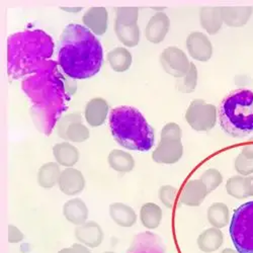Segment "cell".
Instances as JSON below:
<instances>
[{"label": "cell", "mask_w": 253, "mask_h": 253, "mask_svg": "<svg viewBox=\"0 0 253 253\" xmlns=\"http://www.w3.org/2000/svg\"><path fill=\"white\" fill-rule=\"evenodd\" d=\"M22 89L29 97L31 114L38 130L49 136L67 109L69 93L64 77L53 60L23 79Z\"/></svg>", "instance_id": "1"}, {"label": "cell", "mask_w": 253, "mask_h": 253, "mask_svg": "<svg viewBox=\"0 0 253 253\" xmlns=\"http://www.w3.org/2000/svg\"><path fill=\"white\" fill-rule=\"evenodd\" d=\"M58 63L64 74L72 79L82 80L95 76L103 63L99 40L86 27L67 25L59 42Z\"/></svg>", "instance_id": "2"}, {"label": "cell", "mask_w": 253, "mask_h": 253, "mask_svg": "<svg viewBox=\"0 0 253 253\" xmlns=\"http://www.w3.org/2000/svg\"><path fill=\"white\" fill-rule=\"evenodd\" d=\"M54 41L42 30L18 32L7 39V73L12 79H24L47 62L54 53Z\"/></svg>", "instance_id": "3"}, {"label": "cell", "mask_w": 253, "mask_h": 253, "mask_svg": "<svg viewBox=\"0 0 253 253\" xmlns=\"http://www.w3.org/2000/svg\"><path fill=\"white\" fill-rule=\"evenodd\" d=\"M109 121L115 141L124 148L147 152L154 146V129L138 109L128 105L115 108Z\"/></svg>", "instance_id": "4"}, {"label": "cell", "mask_w": 253, "mask_h": 253, "mask_svg": "<svg viewBox=\"0 0 253 253\" xmlns=\"http://www.w3.org/2000/svg\"><path fill=\"white\" fill-rule=\"evenodd\" d=\"M219 122L222 130L232 138L253 134V90L236 89L221 102Z\"/></svg>", "instance_id": "5"}, {"label": "cell", "mask_w": 253, "mask_h": 253, "mask_svg": "<svg viewBox=\"0 0 253 253\" xmlns=\"http://www.w3.org/2000/svg\"><path fill=\"white\" fill-rule=\"evenodd\" d=\"M229 234L238 252L253 253V201L242 204L234 211Z\"/></svg>", "instance_id": "6"}, {"label": "cell", "mask_w": 253, "mask_h": 253, "mask_svg": "<svg viewBox=\"0 0 253 253\" xmlns=\"http://www.w3.org/2000/svg\"><path fill=\"white\" fill-rule=\"evenodd\" d=\"M185 121L197 132H208L217 124L218 112L214 104L203 99H195L185 112Z\"/></svg>", "instance_id": "7"}, {"label": "cell", "mask_w": 253, "mask_h": 253, "mask_svg": "<svg viewBox=\"0 0 253 253\" xmlns=\"http://www.w3.org/2000/svg\"><path fill=\"white\" fill-rule=\"evenodd\" d=\"M57 135L66 142L82 143L88 140L90 133L87 126L82 124L79 113H71L63 116L56 126Z\"/></svg>", "instance_id": "8"}, {"label": "cell", "mask_w": 253, "mask_h": 253, "mask_svg": "<svg viewBox=\"0 0 253 253\" xmlns=\"http://www.w3.org/2000/svg\"><path fill=\"white\" fill-rule=\"evenodd\" d=\"M160 63L163 70L176 79L182 78L191 68L186 54L179 48L167 47L160 55Z\"/></svg>", "instance_id": "9"}, {"label": "cell", "mask_w": 253, "mask_h": 253, "mask_svg": "<svg viewBox=\"0 0 253 253\" xmlns=\"http://www.w3.org/2000/svg\"><path fill=\"white\" fill-rule=\"evenodd\" d=\"M183 155V145L181 141L161 139L152 153V159L159 164H174Z\"/></svg>", "instance_id": "10"}, {"label": "cell", "mask_w": 253, "mask_h": 253, "mask_svg": "<svg viewBox=\"0 0 253 253\" xmlns=\"http://www.w3.org/2000/svg\"><path fill=\"white\" fill-rule=\"evenodd\" d=\"M186 49L189 56L200 62H208L213 56V45L209 38L201 33L194 32L186 38Z\"/></svg>", "instance_id": "11"}, {"label": "cell", "mask_w": 253, "mask_h": 253, "mask_svg": "<svg viewBox=\"0 0 253 253\" xmlns=\"http://www.w3.org/2000/svg\"><path fill=\"white\" fill-rule=\"evenodd\" d=\"M59 189L66 196H76L83 192L85 187V178L76 168L70 167L62 170L59 178Z\"/></svg>", "instance_id": "12"}, {"label": "cell", "mask_w": 253, "mask_h": 253, "mask_svg": "<svg viewBox=\"0 0 253 253\" xmlns=\"http://www.w3.org/2000/svg\"><path fill=\"white\" fill-rule=\"evenodd\" d=\"M74 235L76 239L88 248L98 247L104 238V233L101 226L95 221H87L83 225L77 226Z\"/></svg>", "instance_id": "13"}, {"label": "cell", "mask_w": 253, "mask_h": 253, "mask_svg": "<svg viewBox=\"0 0 253 253\" xmlns=\"http://www.w3.org/2000/svg\"><path fill=\"white\" fill-rule=\"evenodd\" d=\"M170 29V19L164 12L155 13L145 29V37L152 44H160Z\"/></svg>", "instance_id": "14"}, {"label": "cell", "mask_w": 253, "mask_h": 253, "mask_svg": "<svg viewBox=\"0 0 253 253\" xmlns=\"http://www.w3.org/2000/svg\"><path fill=\"white\" fill-rule=\"evenodd\" d=\"M84 27L95 36H102L108 31L109 14L104 7H91L82 17Z\"/></svg>", "instance_id": "15"}, {"label": "cell", "mask_w": 253, "mask_h": 253, "mask_svg": "<svg viewBox=\"0 0 253 253\" xmlns=\"http://www.w3.org/2000/svg\"><path fill=\"white\" fill-rule=\"evenodd\" d=\"M109 110L110 107L107 100L101 97H94L86 103L84 118L89 126L96 128L104 124L109 115Z\"/></svg>", "instance_id": "16"}, {"label": "cell", "mask_w": 253, "mask_h": 253, "mask_svg": "<svg viewBox=\"0 0 253 253\" xmlns=\"http://www.w3.org/2000/svg\"><path fill=\"white\" fill-rule=\"evenodd\" d=\"M208 194V189L201 179L188 180L182 188L180 202L187 207H199Z\"/></svg>", "instance_id": "17"}, {"label": "cell", "mask_w": 253, "mask_h": 253, "mask_svg": "<svg viewBox=\"0 0 253 253\" xmlns=\"http://www.w3.org/2000/svg\"><path fill=\"white\" fill-rule=\"evenodd\" d=\"M223 23L231 28H242L253 13L252 6H222L220 7Z\"/></svg>", "instance_id": "18"}, {"label": "cell", "mask_w": 253, "mask_h": 253, "mask_svg": "<svg viewBox=\"0 0 253 253\" xmlns=\"http://www.w3.org/2000/svg\"><path fill=\"white\" fill-rule=\"evenodd\" d=\"M63 215L69 223L80 226L87 222L88 208L81 199H71L63 206Z\"/></svg>", "instance_id": "19"}, {"label": "cell", "mask_w": 253, "mask_h": 253, "mask_svg": "<svg viewBox=\"0 0 253 253\" xmlns=\"http://www.w3.org/2000/svg\"><path fill=\"white\" fill-rule=\"evenodd\" d=\"M200 23L209 35H216L223 26L221 9L218 6H204L200 10Z\"/></svg>", "instance_id": "20"}, {"label": "cell", "mask_w": 253, "mask_h": 253, "mask_svg": "<svg viewBox=\"0 0 253 253\" xmlns=\"http://www.w3.org/2000/svg\"><path fill=\"white\" fill-rule=\"evenodd\" d=\"M53 155L60 166L66 168L73 167L79 160L80 154L78 149L69 142L57 143L53 147Z\"/></svg>", "instance_id": "21"}, {"label": "cell", "mask_w": 253, "mask_h": 253, "mask_svg": "<svg viewBox=\"0 0 253 253\" xmlns=\"http://www.w3.org/2000/svg\"><path fill=\"white\" fill-rule=\"evenodd\" d=\"M110 216L117 225L124 228H130L137 222L135 210L123 203H114L110 206Z\"/></svg>", "instance_id": "22"}, {"label": "cell", "mask_w": 253, "mask_h": 253, "mask_svg": "<svg viewBox=\"0 0 253 253\" xmlns=\"http://www.w3.org/2000/svg\"><path fill=\"white\" fill-rule=\"evenodd\" d=\"M198 246L205 253H212L221 248L224 242V234L221 229L211 227L203 231L198 237Z\"/></svg>", "instance_id": "23"}, {"label": "cell", "mask_w": 253, "mask_h": 253, "mask_svg": "<svg viewBox=\"0 0 253 253\" xmlns=\"http://www.w3.org/2000/svg\"><path fill=\"white\" fill-rule=\"evenodd\" d=\"M108 162L111 168L120 173L131 172L136 165L134 157L129 153L121 149H114L110 152Z\"/></svg>", "instance_id": "24"}, {"label": "cell", "mask_w": 253, "mask_h": 253, "mask_svg": "<svg viewBox=\"0 0 253 253\" xmlns=\"http://www.w3.org/2000/svg\"><path fill=\"white\" fill-rule=\"evenodd\" d=\"M61 168L57 162H48L42 165L38 171V183L45 189H51L59 182Z\"/></svg>", "instance_id": "25"}, {"label": "cell", "mask_w": 253, "mask_h": 253, "mask_svg": "<svg viewBox=\"0 0 253 253\" xmlns=\"http://www.w3.org/2000/svg\"><path fill=\"white\" fill-rule=\"evenodd\" d=\"M115 33L124 46L134 48L140 42V28L137 24H120L115 22Z\"/></svg>", "instance_id": "26"}, {"label": "cell", "mask_w": 253, "mask_h": 253, "mask_svg": "<svg viewBox=\"0 0 253 253\" xmlns=\"http://www.w3.org/2000/svg\"><path fill=\"white\" fill-rule=\"evenodd\" d=\"M108 62L114 71L126 72L132 65L133 56L128 49L117 47L108 53Z\"/></svg>", "instance_id": "27"}, {"label": "cell", "mask_w": 253, "mask_h": 253, "mask_svg": "<svg viewBox=\"0 0 253 253\" xmlns=\"http://www.w3.org/2000/svg\"><path fill=\"white\" fill-rule=\"evenodd\" d=\"M163 213L161 208L154 203H146L140 210V221L148 230H154L159 227L162 221Z\"/></svg>", "instance_id": "28"}, {"label": "cell", "mask_w": 253, "mask_h": 253, "mask_svg": "<svg viewBox=\"0 0 253 253\" xmlns=\"http://www.w3.org/2000/svg\"><path fill=\"white\" fill-rule=\"evenodd\" d=\"M229 208L224 203H214L208 209L207 218L211 226L222 229L229 224L230 214Z\"/></svg>", "instance_id": "29"}, {"label": "cell", "mask_w": 253, "mask_h": 253, "mask_svg": "<svg viewBox=\"0 0 253 253\" xmlns=\"http://www.w3.org/2000/svg\"><path fill=\"white\" fill-rule=\"evenodd\" d=\"M226 192L229 196L237 200H245L248 197L247 177L242 175H234L226 182Z\"/></svg>", "instance_id": "30"}, {"label": "cell", "mask_w": 253, "mask_h": 253, "mask_svg": "<svg viewBox=\"0 0 253 253\" xmlns=\"http://www.w3.org/2000/svg\"><path fill=\"white\" fill-rule=\"evenodd\" d=\"M198 85V69L194 63H191V68L182 77L176 79V88L181 93H192Z\"/></svg>", "instance_id": "31"}, {"label": "cell", "mask_w": 253, "mask_h": 253, "mask_svg": "<svg viewBox=\"0 0 253 253\" xmlns=\"http://www.w3.org/2000/svg\"><path fill=\"white\" fill-rule=\"evenodd\" d=\"M201 180L206 185L208 193L210 194L221 185L223 182V175L216 168H210L202 174Z\"/></svg>", "instance_id": "32"}, {"label": "cell", "mask_w": 253, "mask_h": 253, "mask_svg": "<svg viewBox=\"0 0 253 253\" xmlns=\"http://www.w3.org/2000/svg\"><path fill=\"white\" fill-rule=\"evenodd\" d=\"M139 18L138 7H118L116 22L120 24H137Z\"/></svg>", "instance_id": "33"}, {"label": "cell", "mask_w": 253, "mask_h": 253, "mask_svg": "<svg viewBox=\"0 0 253 253\" xmlns=\"http://www.w3.org/2000/svg\"><path fill=\"white\" fill-rule=\"evenodd\" d=\"M176 195H177V189L174 186L169 184L162 185L159 188V192H158V196L161 203L168 209L173 208Z\"/></svg>", "instance_id": "34"}, {"label": "cell", "mask_w": 253, "mask_h": 253, "mask_svg": "<svg viewBox=\"0 0 253 253\" xmlns=\"http://www.w3.org/2000/svg\"><path fill=\"white\" fill-rule=\"evenodd\" d=\"M234 167L237 173H239V175L245 177L253 175V160L245 158L241 153L236 157Z\"/></svg>", "instance_id": "35"}, {"label": "cell", "mask_w": 253, "mask_h": 253, "mask_svg": "<svg viewBox=\"0 0 253 253\" xmlns=\"http://www.w3.org/2000/svg\"><path fill=\"white\" fill-rule=\"evenodd\" d=\"M182 137V131L180 126L176 123H168L166 124L160 134L161 139H167V140H177L181 141Z\"/></svg>", "instance_id": "36"}, {"label": "cell", "mask_w": 253, "mask_h": 253, "mask_svg": "<svg viewBox=\"0 0 253 253\" xmlns=\"http://www.w3.org/2000/svg\"><path fill=\"white\" fill-rule=\"evenodd\" d=\"M25 239V235L16 226L9 225L8 226V242L9 243H19Z\"/></svg>", "instance_id": "37"}, {"label": "cell", "mask_w": 253, "mask_h": 253, "mask_svg": "<svg viewBox=\"0 0 253 253\" xmlns=\"http://www.w3.org/2000/svg\"><path fill=\"white\" fill-rule=\"evenodd\" d=\"M58 253H92V252L85 245H83L81 243H75L70 247L59 250Z\"/></svg>", "instance_id": "38"}, {"label": "cell", "mask_w": 253, "mask_h": 253, "mask_svg": "<svg viewBox=\"0 0 253 253\" xmlns=\"http://www.w3.org/2000/svg\"><path fill=\"white\" fill-rule=\"evenodd\" d=\"M241 154L245 158H247L249 160H253V143H249V144L245 145L244 147H242Z\"/></svg>", "instance_id": "39"}, {"label": "cell", "mask_w": 253, "mask_h": 253, "mask_svg": "<svg viewBox=\"0 0 253 253\" xmlns=\"http://www.w3.org/2000/svg\"><path fill=\"white\" fill-rule=\"evenodd\" d=\"M248 185V197H253V175L247 176Z\"/></svg>", "instance_id": "40"}, {"label": "cell", "mask_w": 253, "mask_h": 253, "mask_svg": "<svg viewBox=\"0 0 253 253\" xmlns=\"http://www.w3.org/2000/svg\"><path fill=\"white\" fill-rule=\"evenodd\" d=\"M61 9H63L66 12H72V13H75V12H79L82 10V7H64V6H61Z\"/></svg>", "instance_id": "41"}, {"label": "cell", "mask_w": 253, "mask_h": 253, "mask_svg": "<svg viewBox=\"0 0 253 253\" xmlns=\"http://www.w3.org/2000/svg\"><path fill=\"white\" fill-rule=\"evenodd\" d=\"M221 253H240V252H238L236 249H233V248H225L222 250Z\"/></svg>", "instance_id": "42"}, {"label": "cell", "mask_w": 253, "mask_h": 253, "mask_svg": "<svg viewBox=\"0 0 253 253\" xmlns=\"http://www.w3.org/2000/svg\"><path fill=\"white\" fill-rule=\"evenodd\" d=\"M103 253H116V252H113V251H105Z\"/></svg>", "instance_id": "43"}]
</instances>
